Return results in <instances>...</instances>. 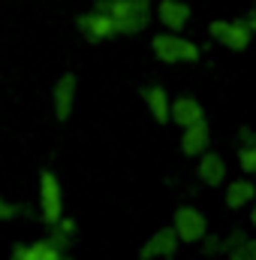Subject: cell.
Here are the masks:
<instances>
[{"label": "cell", "mask_w": 256, "mask_h": 260, "mask_svg": "<svg viewBox=\"0 0 256 260\" xmlns=\"http://www.w3.org/2000/svg\"><path fill=\"white\" fill-rule=\"evenodd\" d=\"M94 9L106 12L115 21L118 37L142 34L151 24V18H154V3L151 0H97Z\"/></svg>", "instance_id": "1"}, {"label": "cell", "mask_w": 256, "mask_h": 260, "mask_svg": "<svg viewBox=\"0 0 256 260\" xmlns=\"http://www.w3.org/2000/svg\"><path fill=\"white\" fill-rule=\"evenodd\" d=\"M151 52H154V58L157 61H163V64H196L199 58H202V49L187 40V37H178V34H157L154 40H151Z\"/></svg>", "instance_id": "2"}, {"label": "cell", "mask_w": 256, "mask_h": 260, "mask_svg": "<svg viewBox=\"0 0 256 260\" xmlns=\"http://www.w3.org/2000/svg\"><path fill=\"white\" fill-rule=\"evenodd\" d=\"M208 34H211V40L220 43L223 49H229V52H244V49L253 43L256 30H250L241 18H217V21L208 24Z\"/></svg>", "instance_id": "3"}, {"label": "cell", "mask_w": 256, "mask_h": 260, "mask_svg": "<svg viewBox=\"0 0 256 260\" xmlns=\"http://www.w3.org/2000/svg\"><path fill=\"white\" fill-rule=\"evenodd\" d=\"M39 215L46 224H55L64 215V185L52 170L39 173Z\"/></svg>", "instance_id": "4"}, {"label": "cell", "mask_w": 256, "mask_h": 260, "mask_svg": "<svg viewBox=\"0 0 256 260\" xmlns=\"http://www.w3.org/2000/svg\"><path fill=\"white\" fill-rule=\"evenodd\" d=\"M172 230L178 236V242H199L208 233V218L205 212H199L196 206H178L175 218H172Z\"/></svg>", "instance_id": "5"}, {"label": "cell", "mask_w": 256, "mask_h": 260, "mask_svg": "<svg viewBox=\"0 0 256 260\" xmlns=\"http://www.w3.org/2000/svg\"><path fill=\"white\" fill-rule=\"evenodd\" d=\"M178 236L172 227H160L157 233H151L145 239V245L139 248V260H172L178 254Z\"/></svg>", "instance_id": "6"}, {"label": "cell", "mask_w": 256, "mask_h": 260, "mask_svg": "<svg viewBox=\"0 0 256 260\" xmlns=\"http://www.w3.org/2000/svg\"><path fill=\"white\" fill-rule=\"evenodd\" d=\"M75 24H78V34H81L88 43H106V40L118 37L115 21H112L106 12H100V9H91V12L78 15V18H75Z\"/></svg>", "instance_id": "7"}, {"label": "cell", "mask_w": 256, "mask_h": 260, "mask_svg": "<svg viewBox=\"0 0 256 260\" xmlns=\"http://www.w3.org/2000/svg\"><path fill=\"white\" fill-rule=\"evenodd\" d=\"M75 94H78V79L72 73H64L58 82H55V91H52V106H55V118L66 121L75 109Z\"/></svg>", "instance_id": "8"}, {"label": "cell", "mask_w": 256, "mask_h": 260, "mask_svg": "<svg viewBox=\"0 0 256 260\" xmlns=\"http://www.w3.org/2000/svg\"><path fill=\"white\" fill-rule=\"evenodd\" d=\"M154 15L160 18V24L166 27V30H172V34H178V30H184L187 24H190V3H184V0H160L157 6H154Z\"/></svg>", "instance_id": "9"}, {"label": "cell", "mask_w": 256, "mask_h": 260, "mask_svg": "<svg viewBox=\"0 0 256 260\" xmlns=\"http://www.w3.org/2000/svg\"><path fill=\"white\" fill-rule=\"evenodd\" d=\"M9 260H69V254L61 251L49 236H42L36 242H18Z\"/></svg>", "instance_id": "10"}, {"label": "cell", "mask_w": 256, "mask_h": 260, "mask_svg": "<svg viewBox=\"0 0 256 260\" xmlns=\"http://www.w3.org/2000/svg\"><path fill=\"white\" fill-rule=\"evenodd\" d=\"M196 176H199V182H202V185H208V188H217V185H223V182H226V160H223L217 151L205 148V151L199 154Z\"/></svg>", "instance_id": "11"}, {"label": "cell", "mask_w": 256, "mask_h": 260, "mask_svg": "<svg viewBox=\"0 0 256 260\" xmlns=\"http://www.w3.org/2000/svg\"><path fill=\"white\" fill-rule=\"evenodd\" d=\"M205 148H211V124L205 118L196 121V124L181 127V151L187 157H199Z\"/></svg>", "instance_id": "12"}, {"label": "cell", "mask_w": 256, "mask_h": 260, "mask_svg": "<svg viewBox=\"0 0 256 260\" xmlns=\"http://www.w3.org/2000/svg\"><path fill=\"white\" fill-rule=\"evenodd\" d=\"M205 118V109H202V103L196 100V97H175V100H169V121L172 124H178V127H187V124H196V121H202Z\"/></svg>", "instance_id": "13"}, {"label": "cell", "mask_w": 256, "mask_h": 260, "mask_svg": "<svg viewBox=\"0 0 256 260\" xmlns=\"http://www.w3.org/2000/svg\"><path fill=\"white\" fill-rule=\"evenodd\" d=\"M142 100H145L151 118H154L160 127L169 124V94H166L163 85H145V88H142Z\"/></svg>", "instance_id": "14"}, {"label": "cell", "mask_w": 256, "mask_h": 260, "mask_svg": "<svg viewBox=\"0 0 256 260\" xmlns=\"http://www.w3.org/2000/svg\"><path fill=\"white\" fill-rule=\"evenodd\" d=\"M256 200V185L250 179H235L226 185V206L229 209H244Z\"/></svg>", "instance_id": "15"}, {"label": "cell", "mask_w": 256, "mask_h": 260, "mask_svg": "<svg viewBox=\"0 0 256 260\" xmlns=\"http://www.w3.org/2000/svg\"><path fill=\"white\" fill-rule=\"evenodd\" d=\"M226 257L229 260H256V239H244V242H238L232 251H226Z\"/></svg>", "instance_id": "16"}, {"label": "cell", "mask_w": 256, "mask_h": 260, "mask_svg": "<svg viewBox=\"0 0 256 260\" xmlns=\"http://www.w3.org/2000/svg\"><path fill=\"white\" fill-rule=\"evenodd\" d=\"M199 242H202V254H205V257H220V254H223V236L205 233Z\"/></svg>", "instance_id": "17"}, {"label": "cell", "mask_w": 256, "mask_h": 260, "mask_svg": "<svg viewBox=\"0 0 256 260\" xmlns=\"http://www.w3.org/2000/svg\"><path fill=\"white\" fill-rule=\"evenodd\" d=\"M238 164L244 170V176L256 173V145H238Z\"/></svg>", "instance_id": "18"}, {"label": "cell", "mask_w": 256, "mask_h": 260, "mask_svg": "<svg viewBox=\"0 0 256 260\" xmlns=\"http://www.w3.org/2000/svg\"><path fill=\"white\" fill-rule=\"evenodd\" d=\"M27 209L21 203H12V200H3L0 197V221H15L18 215H24Z\"/></svg>", "instance_id": "19"}, {"label": "cell", "mask_w": 256, "mask_h": 260, "mask_svg": "<svg viewBox=\"0 0 256 260\" xmlns=\"http://www.w3.org/2000/svg\"><path fill=\"white\" fill-rule=\"evenodd\" d=\"M244 239H247V230H232V233H226V236H223V254L232 251V248H235L238 242H244Z\"/></svg>", "instance_id": "20"}, {"label": "cell", "mask_w": 256, "mask_h": 260, "mask_svg": "<svg viewBox=\"0 0 256 260\" xmlns=\"http://www.w3.org/2000/svg\"><path fill=\"white\" fill-rule=\"evenodd\" d=\"M238 145H256V130L244 124V127L238 130Z\"/></svg>", "instance_id": "21"}]
</instances>
